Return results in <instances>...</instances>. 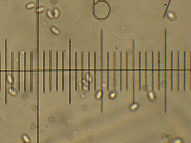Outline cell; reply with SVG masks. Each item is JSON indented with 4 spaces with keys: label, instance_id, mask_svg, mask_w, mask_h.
Returning a JSON list of instances; mask_svg holds the SVG:
<instances>
[{
    "label": "cell",
    "instance_id": "6da1fadb",
    "mask_svg": "<svg viewBox=\"0 0 191 143\" xmlns=\"http://www.w3.org/2000/svg\"><path fill=\"white\" fill-rule=\"evenodd\" d=\"M5 104H7V40L5 39Z\"/></svg>",
    "mask_w": 191,
    "mask_h": 143
},
{
    "label": "cell",
    "instance_id": "7a4b0ae2",
    "mask_svg": "<svg viewBox=\"0 0 191 143\" xmlns=\"http://www.w3.org/2000/svg\"><path fill=\"white\" fill-rule=\"evenodd\" d=\"M37 135H39V62L37 61Z\"/></svg>",
    "mask_w": 191,
    "mask_h": 143
},
{
    "label": "cell",
    "instance_id": "3957f363",
    "mask_svg": "<svg viewBox=\"0 0 191 143\" xmlns=\"http://www.w3.org/2000/svg\"><path fill=\"white\" fill-rule=\"evenodd\" d=\"M69 104L71 103V39H69Z\"/></svg>",
    "mask_w": 191,
    "mask_h": 143
},
{
    "label": "cell",
    "instance_id": "277c9868",
    "mask_svg": "<svg viewBox=\"0 0 191 143\" xmlns=\"http://www.w3.org/2000/svg\"><path fill=\"white\" fill-rule=\"evenodd\" d=\"M30 92H33V52H30Z\"/></svg>",
    "mask_w": 191,
    "mask_h": 143
},
{
    "label": "cell",
    "instance_id": "5b68a950",
    "mask_svg": "<svg viewBox=\"0 0 191 143\" xmlns=\"http://www.w3.org/2000/svg\"><path fill=\"white\" fill-rule=\"evenodd\" d=\"M27 52L24 53V92H27Z\"/></svg>",
    "mask_w": 191,
    "mask_h": 143
},
{
    "label": "cell",
    "instance_id": "8992f818",
    "mask_svg": "<svg viewBox=\"0 0 191 143\" xmlns=\"http://www.w3.org/2000/svg\"><path fill=\"white\" fill-rule=\"evenodd\" d=\"M20 53L18 52V92L20 91Z\"/></svg>",
    "mask_w": 191,
    "mask_h": 143
},
{
    "label": "cell",
    "instance_id": "52a82bcc",
    "mask_svg": "<svg viewBox=\"0 0 191 143\" xmlns=\"http://www.w3.org/2000/svg\"><path fill=\"white\" fill-rule=\"evenodd\" d=\"M11 90H14V53L13 52H11Z\"/></svg>",
    "mask_w": 191,
    "mask_h": 143
},
{
    "label": "cell",
    "instance_id": "ba28073f",
    "mask_svg": "<svg viewBox=\"0 0 191 143\" xmlns=\"http://www.w3.org/2000/svg\"><path fill=\"white\" fill-rule=\"evenodd\" d=\"M45 51L43 52V92L45 93Z\"/></svg>",
    "mask_w": 191,
    "mask_h": 143
},
{
    "label": "cell",
    "instance_id": "9c48e42d",
    "mask_svg": "<svg viewBox=\"0 0 191 143\" xmlns=\"http://www.w3.org/2000/svg\"><path fill=\"white\" fill-rule=\"evenodd\" d=\"M52 51L49 52V91H52Z\"/></svg>",
    "mask_w": 191,
    "mask_h": 143
},
{
    "label": "cell",
    "instance_id": "30bf717a",
    "mask_svg": "<svg viewBox=\"0 0 191 143\" xmlns=\"http://www.w3.org/2000/svg\"><path fill=\"white\" fill-rule=\"evenodd\" d=\"M90 54L89 52L88 53V90H90Z\"/></svg>",
    "mask_w": 191,
    "mask_h": 143
},
{
    "label": "cell",
    "instance_id": "8fae6325",
    "mask_svg": "<svg viewBox=\"0 0 191 143\" xmlns=\"http://www.w3.org/2000/svg\"><path fill=\"white\" fill-rule=\"evenodd\" d=\"M82 91L84 90V53L82 52Z\"/></svg>",
    "mask_w": 191,
    "mask_h": 143
},
{
    "label": "cell",
    "instance_id": "7c38bea8",
    "mask_svg": "<svg viewBox=\"0 0 191 143\" xmlns=\"http://www.w3.org/2000/svg\"><path fill=\"white\" fill-rule=\"evenodd\" d=\"M109 52H107V91H109Z\"/></svg>",
    "mask_w": 191,
    "mask_h": 143
},
{
    "label": "cell",
    "instance_id": "4fadbf2b",
    "mask_svg": "<svg viewBox=\"0 0 191 143\" xmlns=\"http://www.w3.org/2000/svg\"><path fill=\"white\" fill-rule=\"evenodd\" d=\"M77 53L75 54V90L77 91Z\"/></svg>",
    "mask_w": 191,
    "mask_h": 143
},
{
    "label": "cell",
    "instance_id": "5bb4252c",
    "mask_svg": "<svg viewBox=\"0 0 191 143\" xmlns=\"http://www.w3.org/2000/svg\"><path fill=\"white\" fill-rule=\"evenodd\" d=\"M56 91H58V52H56Z\"/></svg>",
    "mask_w": 191,
    "mask_h": 143
},
{
    "label": "cell",
    "instance_id": "9a60e30c",
    "mask_svg": "<svg viewBox=\"0 0 191 143\" xmlns=\"http://www.w3.org/2000/svg\"><path fill=\"white\" fill-rule=\"evenodd\" d=\"M94 89L97 90V54L94 52Z\"/></svg>",
    "mask_w": 191,
    "mask_h": 143
},
{
    "label": "cell",
    "instance_id": "2e32d148",
    "mask_svg": "<svg viewBox=\"0 0 191 143\" xmlns=\"http://www.w3.org/2000/svg\"><path fill=\"white\" fill-rule=\"evenodd\" d=\"M65 52H63V76H62V83H63V87H62V90L63 91H65V81H64V56H65Z\"/></svg>",
    "mask_w": 191,
    "mask_h": 143
},
{
    "label": "cell",
    "instance_id": "e0dca14e",
    "mask_svg": "<svg viewBox=\"0 0 191 143\" xmlns=\"http://www.w3.org/2000/svg\"><path fill=\"white\" fill-rule=\"evenodd\" d=\"M1 52H0V92L1 91Z\"/></svg>",
    "mask_w": 191,
    "mask_h": 143
},
{
    "label": "cell",
    "instance_id": "ac0fdd59",
    "mask_svg": "<svg viewBox=\"0 0 191 143\" xmlns=\"http://www.w3.org/2000/svg\"><path fill=\"white\" fill-rule=\"evenodd\" d=\"M171 1V0H170V1H169V4H168L165 13V14H164V16H163V18H165V17L166 16V14L167 13V12L168 8H169V4H170Z\"/></svg>",
    "mask_w": 191,
    "mask_h": 143
}]
</instances>
